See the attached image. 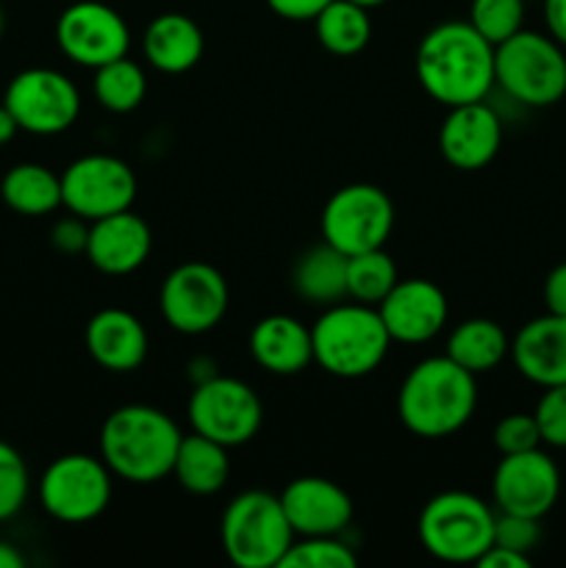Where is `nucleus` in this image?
Segmentation results:
<instances>
[{"instance_id":"f257e3e1","label":"nucleus","mask_w":566,"mask_h":568,"mask_svg":"<svg viewBox=\"0 0 566 568\" xmlns=\"http://www.w3.org/2000/svg\"><path fill=\"white\" fill-rule=\"evenodd\" d=\"M414 67L422 89L447 109L486 100L494 89V44L469 20L431 28L416 48Z\"/></svg>"},{"instance_id":"f03ea898","label":"nucleus","mask_w":566,"mask_h":568,"mask_svg":"<svg viewBox=\"0 0 566 568\" xmlns=\"http://www.w3.org/2000/svg\"><path fill=\"white\" fill-rule=\"evenodd\" d=\"M183 433L153 405H122L100 430V458L111 475L133 486H150L172 475Z\"/></svg>"},{"instance_id":"7ed1b4c3","label":"nucleus","mask_w":566,"mask_h":568,"mask_svg":"<svg viewBox=\"0 0 566 568\" xmlns=\"http://www.w3.org/2000/svg\"><path fill=\"white\" fill-rule=\"evenodd\" d=\"M475 408V375L447 355L420 361L405 375L397 394V414L405 430L431 442L453 436L466 427Z\"/></svg>"},{"instance_id":"20e7f679","label":"nucleus","mask_w":566,"mask_h":568,"mask_svg":"<svg viewBox=\"0 0 566 568\" xmlns=\"http://www.w3.org/2000/svg\"><path fill=\"white\" fill-rule=\"evenodd\" d=\"M314 364L342 381L372 375L388 353L386 325L375 305L336 303L311 325Z\"/></svg>"},{"instance_id":"39448f33","label":"nucleus","mask_w":566,"mask_h":568,"mask_svg":"<svg viewBox=\"0 0 566 568\" xmlns=\"http://www.w3.org/2000/svg\"><path fill=\"white\" fill-rule=\"evenodd\" d=\"M494 83L527 109H547L566 94V53L549 33L516 31L494 48Z\"/></svg>"},{"instance_id":"423d86ee","label":"nucleus","mask_w":566,"mask_h":568,"mask_svg":"<svg viewBox=\"0 0 566 568\" xmlns=\"http://www.w3.org/2000/svg\"><path fill=\"white\" fill-rule=\"evenodd\" d=\"M228 560L239 568H275L294 536L281 497L270 491H244L231 499L220 525Z\"/></svg>"},{"instance_id":"0eeeda50","label":"nucleus","mask_w":566,"mask_h":568,"mask_svg":"<svg viewBox=\"0 0 566 568\" xmlns=\"http://www.w3.org/2000/svg\"><path fill=\"white\" fill-rule=\"evenodd\" d=\"M494 514L469 491H442L420 514V541L444 564H477L494 544Z\"/></svg>"},{"instance_id":"6e6552de","label":"nucleus","mask_w":566,"mask_h":568,"mask_svg":"<svg viewBox=\"0 0 566 568\" xmlns=\"http://www.w3.org/2000/svg\"><path fill=\"white\" fill-rule=\"evenodd\" d=\"M189 422L194 433L222 447H242L259 436L264 405L247 383L211 375L200 381L189 397Z\"/></svg>"},{"instance_id":"1a4fd4ad","label":"nucleus","mask_w":566,"mask_h":568,"mask_svg":"<svg viewBox=\"0 0 566 568\" xmlns=\"http://www.w3.org/2000/svg\"><path fill=\"white\" fill-rule=\"evenodd\" d=\"M322 242L338 253L355 255L386 244L394 231V203L383 189L372 183H350L322 209Z\"/></svg>"},{"instance_id":"9d476101","label":"nucleus","mask_w":566,"mask_h":568,"mask_svg":"<svg viewBox=\"0 0 566 568\" xmlns=\"http://www.w3.org/2000/svg\"><path fill=\"white\" fill-rule=\"evenodd\" d=\"M111 469L92 455H61L39 480V503L64 525H87L111 503Z\"/></svg>"},{"instance_id":"9b49d317","label":"nucleus","mask_w":566,"mask_h":568,"mask_svg":"<svg viewBox=\"0 0 566 568\" xmlns=\"http://www.w3.org/2000/svg\"><path fill=\"white\" fill-rule=\"evenodd\" d=\"M228 281L205 261H186L164 277L159 308L166 325L186 336L214 331L228 311Z\"/></svg>"},{"instance_id":"f8f14e48","label":"nucleus","mask_w":566,"mask_h":568,"mask_svg":"<svg viewBox=\"0 0 566 568\" xmlns=\"http://www.w3.org/2000/svg\"><path fill=\"white\" fill-rule=\"evenodd\" d=\"M20 131L37 136H55L67 131L81 114V94L75 83L50 67H31L11 78L3 98Z\"/></svg>"},{"instance_id":"ddd939ff","label":"nucleus","mask_w":566,"mask_h":568,"mask_svg":"<svg viewBox=\"0 0 566 568\" xmlns=\"http://www.w3.org/2000/svg\"><path fill=\"white\" fill-rule=\"evenodd\" d=\"M137 175L117 155H83L61 175V205L81 220L94 222L128 211L137 200Z\"/></svg>"},{"instance_id":"4468645a","label":"nucleus","mask_w":566,"mask_h":568,"mask_svg":"<svg viewBox=\"0 0 566 568\" xmlns=\"http://www.w3.org/2000/svg\"><path fill=\"white\" fill-rule=\"evenodd\" d=\"M55 42L70 61L98 70L128 55L131 31L120 11L111 6L100 0H78L61 11L55 22Z\"/></svg>"},{"instance_id":"2eb2a0df","label":"nucleus","mask_w":566,"mask_h":568,"mask_svg":"<svg viewBox=\"0 0 566 568\" xmlns=\"http://www.w3.org/2000/svg\"><path fill=\"white\" fill-rule=\"evenodd\" d=\"M492 497L499 514L544 519L560 497V471L542 449L503 455L492 477Z\"/></svg>"},{"instance_id":"dca6fc26","label":"nucleus","mask_w":566,"mask_h":568,"mask_svg":"<svg viewBox=\"0 0 566 568\" xmlns=\"http://www.w3.org/2000/svg\"><path fill=\"white\" fill-rule=\"evenodd\" d=\"M383 325L392 342L425 344L447 325L449 305L442 288L425 277L394 283L392 292L377 303Z\"/></svg>"},{"instance_id":"f3484780","label":"nucleus","mask_w":566,"mask_h":568,"mask_svg":"<svg viewBox=\"0 0 566 568\" xmlns=\"http://www.w3.org/2000/svg\"><path fill=\"white\" fill-rule=\"evenodd\" d=\"M503 144V120L486 103L453 105L438 128V148L444 161L461 172H475L492 164Z\"/></svg>"},{"instance_id":"a211bd4d","label":"nucleus","mask_w":566,"mask_h":568,"mask_svg":"<svg viewBox=\"0 0 566 568\" xmlns=\"http://www.w3.org/2000/svg\"><path fill=\"white\" fill-rule=\"evenodd\" d=\"M294 536H338L353 521V499L327 477H297L281 494Z\"/></svg>"},{"instance_id":"6ab92c4d","label":"nucleus","mask_w":566,"mask_h":568,"mask_svg":"<svg viewBox=\"0 0 566 568\" xmlns=\"http://www.w3.org/2000/svg\"><path fill=\"white\" fill-rule=\"evenodd\" d=\"M153 250L150 225L131 209L103 216L89 225L87 258L105 275H131Z\"/></svg>"},{"instance_id":"aec40b11","label":"nucleus","mask_w":566,"mask_h":568,"mask_svg":"<svg viewBox=\"0 0 566 568\" xmlns=\"http://www.w3.org/2000/svg\"><path fill=\"white\" fill-rule=\"evenodd\" d=\"M511 358L516 372L536 386L566 383V316L544 314L519 327L511 338Z\"/></svg>"},{"instance_id":"412c9836","label":"nucleus","mask_w":566,"mask_h":568,"mask_svg":"<svg viewBox=\"0 0 566 568\" xmlns=\"http://www.w3.org/2000/svg\"><path fill=\"white\" fill-rule=\"evenodd\" d=\"M83 338L94 364L117 375L139 369L148 358V331L125 308L98 311L89 320Z\"/></svg>"},{"instance_id":"4be33fe9","label":"nucleus","mask_w":566,"mask_h":568,"mask_svg":"<svg viewBox=\"0 0 566 568\" xmlns=\"http://www.w3.org/2000/svg\"><path fill=\"white\" fill-rule=\"evenodd\" d=\"M250 355L270 375H300L305 366L314 364L311 327L289 314L264 316L250 331Z\"/></svg>"},{"instance_id":"5701e85b","label":"nucleus","mask_w":566,"mask_h":568,"mask_svg":"<svg viewBox=\"0 0 566 568\" xmlns=\"http://www.w3.org/2000/svg\"><path fill=\"white\" fill-rule=\"evenodd\" d=\"M203 48L205 39L198 22L186 14H178V11L159 14L144 28V59L159 72L178 75V72L192 70L203 59Z\"/></svg>"},{"instance_id":"b1692460","label":"nucleus","mask_w":566,"mask_h":568,"mask_svg":"<svg viewBox=\"0 0 566 568\" xmlns=\"http://www.w3.org/2000/svg\"><path fill=\"white\" fill-rule=\"evenodd\" d=\"M294 292L314 305H336L347 300V255L327 242L303 253L294 264Z\"/></svg>"},{"instance_id":"393cba45","label":"nucleus","mask_w":566,"mask_h":568,"mask_svg":"<svg viewBox=\"0 0 566 568\" xmlns=\"http://www.w3.org/2000/svg\"><path fill=\"white\" fill-rule=\"evenodd\" d=\"M175 480L198 497H211L222 491L231 477V460H228V447L211 442V438L192 433L181 438L175 466H172Z\"/></svg>"},{"instance_id":"a878e982","label":"nucleus","mask_w":566,"mask_h":568,"mask_svg":"<svg viewBox=\"0 0 566 568\" xmlns=\"http://www.w3.org/2000/svg\"><path fill=\"white\" fill-rule=\"evenodd\" d=\"M505 355H511V338L503 331V325H497L494 320L477 316V320L461 322L449 333L447 358H453L455 364L464 366L475 377L497 369Z\"/></svg>"},{"instance_id":"bb28decb","label":"nucleus","mask_w":566,"mask_h":568,"mask_svg":"<svg viewBox=\"0 0 566 568\" xmlns=\"http://www.w3.org/2000/svg\"><path fill=\"white\" fill-rule=\"evenodd\" d=\"M0 194L17 214L44 216L61 205V178L42 164H17L6 172Z\"/></svg>"},{"instance_id":"cd10ccee","label":"nucleus","mask_w":566,"mask_h":568,"mask_svg":"<svg viewBox=\"0 0 566 568\" xmlns=\"http://www.w3.org/2000/svg\"><path fill=\"white\" fill-rule=\"evenodd\" d=\"M311 22L320 44L333 55L361 53L372 39L370 9L353 0H331Z\"/></svg>"},{"instance_id":"c85d7f7f","label":"nucleus","mask_w":566,"mask_h":568,"mask_svg":"<svg viewBox=\"0 0 566 568\" xmlns=\"http://www.w3.org/2000/svg\"><path fill=\"white\" fill-rule=\"evenodd\" d=\"M144 94H148V78H144L142 67L128 55L94 70V100L114 114H128V111L139 109Z\"/></svg>"},{"instance_id":"c756f323","label":"nucleus","mask_w":566,"mask_h":568,"mask_svg":"<svg viewBox=\"0 0 566 568\" xmlns=\"http://www.w3.org/2000/svg\"><path fill=\"white\" fill-rule=\"evenodd\" d=\"M400 281L394 258L383 247L347 255V297L353 303L375 305L386 297Z\"/></svg>"},{"instance_id":"7c9ffc66","label":"nucleus","mask_w":566,"mask_h":568,"mask_svg":"<svg viewBox=\"0 0 566 568\" xmlns=\"http://www.w3.org/2000/svg\"><path fill=\"white\" fill-rule=\"evenodd\" d=\"M522 22H525V0H472L469 6V26L494 48L522 31Z\"/></svg>"},{"instance_id":"2f4dec72","label":"nucleus","mask_w":566,"mask_h":568,"mask_svg":"<svg viewBox=\"0 0 566 568\" xmlns=\"http://www.w3.org/2000/svg\"><path fill=\"white\" fill-rule=\"evenodd\" d=\"M358 558L336 536H309L292 541L281 568H355Z\"/></svg>"},{"instance_id":"473e14b6","label":"nucleus","mask_w":566,"mask_h":568,"mask_svg":"<svg viewBox=\"0 0 566 568\" xmlns=\"http://www.w3.org/2000/svg\"><path fill=\"white\" fill-rule=\"evenodd\" d=\"M31 477L22 455L11 444L0 442V521L20 514L28 499Z\"/></svg>"},{"instance_id":"72a5a7b5","label":"nucleus","mask_w":566,"mask_h":568,"mask_svg":"<svg viewBox=\"0 0 566 568\" xmlns=\"http://www.w3.org/2000/svg\"><path fill=\"white\" fill-rule=\"evenodd\" d=\"M542 433L533 414H511L503 416L494 427V447L499 455L527 453V449L542 447Z\"/></svg>"},{"instance_id":"f704fd0d","label":"nucleus","mask_w":566,"mask_h":568,"mask_svg":"<svg viewBox=\"0 0 566 568\" xmlns=\"http://www.w3.org/2000/svg\"><path fill=\"white\" fill-rule=\"evenodd\" d=\"M538 541H542V519L499 514L497 510V519H494V547L514 549V552L530 558V552L538 547Z\"/></svg>"},{"instance_id":"c9c22d12","label":"nucleus","mask_w":566,"mask_h":568,"mask_svg":"<svg viewBox=\"0 0 566 568\" xmlns=\"http://www.w3.org/2000/svg\"><path fill=\"white\" fill-rule=\"evenodd\" d=\"M533 416L538 422L542 442L549 444V447L566 449V383L564 386L544 388Z\"/></svg>"},{"instance_id":"e433bc0d","label":"nucleus","mask_w":566,"mask_h":568,"mask_svg":"<svg viewBox=\"0 0 566 568\" xmlns=\"http://www.w3.org/2000/svg\"><path fill=\"white\" fill-rule=\"evenodd\" d=\"M53 247L61 250L67 255H78V253H87V242H89V225L87 220L81 216H67V220L55 222L53 227Z\"/></svg>"},{"instance_id":"4c0bfd02","label":"nucleus","mask_w":566,"mask_h":568,"mask_svg":"<svg viewBox=\"0 0 566 568\" xmlns=\"http://www.w3.org/2000/svg\"><path fill=\"white\" fill-rule=\"evenodd\" d=\"M331 0H266L272 11L283 20H292V22H305V20H314Z\"/></svg>"},{"instance_id":"58836bf2","label":"nucleus","mask_w":566,"mask_h":568,"mask_svg":"<svg viewBox=\"0 0 566 568\" xmlns=\"http://www.w3.org/2000/svg\"><path fill=\"white\" fill-rule=\"evenodd\" d=\"M544 305L549 314L566 316V261L553 266L549 275L544 277Z\"/></svg>"},{"instance_id":"ea45409f","label":"nucleus","mask_w":566,"mask_h":568,"mask_svg":"<svg viewBox=\"0 0 566 568\" xmlns=\"http://www.w3.org/2000/svg\"><path fill=\"white\" fill-rule=\"evenodd\" d=\"M477 566L481 568H530V558H527V555L514 552V549L494 547L492 544V547L481 555Z\"/></svg>"},{"instance_id":"a19ab883","label":"nucleus","mask_w":566,"mask_h":568,"mask_svg":"<svg viewBox=\"0 0 566 568\" xmlns=\"http://www.w3.org/2000/svg\"><path fill=\"white\" fill-rule=\"evenodd\" d=\"M544 22L549 37L566 48V0H544Z\"/></svg>"},{"instance_id":"79ce46f5","label":"nucleus","mask_w":566,"mask_h":568,"mask_svg":"<svg viewBox=\"0 0 566 568\" xmlns=\"http://www.w3.org/2000/svg\"><path fill=\"white\" fill-rule=\"evenodd\" d=\"M17 131H20V125H17L14 114L6 105H0V144H9L17 136Z\"/></svg>"},{"instance_id":"37998d69","label":"nucleus","mask_w":566,"mask_h":568,"mask_svg":"<svg viewBox=\"0 0 566 568\" xmlns=\"http://www.w3.org/2000/svg\"><path fill=\"white\" fill-rule=\"evenodd\" d=\"M22 566H26V558H22L11 544L0 541V568H22Z\"/></svg>"},{"instance_id":"c03bdc74","label":"nucleus","mask_w":566,"mask_h":568,"mask_svg":"<svg viewBox=\"0 0 566 568\" xmlns=\"http://www.w3.org/2000/svg\"><path fill=\"white\" fill-rule=\"evenodd\" d=\"M353 3L364 6V9H375V6H383V3H386V0H353Z\"/></svg>"},{"instance_id":"a18cd8bd","label":"nucleus","mask_w":566,"mask_h":568,"mask_svg":"<svg viewBox=\"0 0 566 568\" xmlns=\"http://www.w3.org/2000/svg\"><path fill=\"white\" fill-rule=\"evenodd\" d=\"M0 33H3V11H0Z\"/></svg>"}]
</instances>
